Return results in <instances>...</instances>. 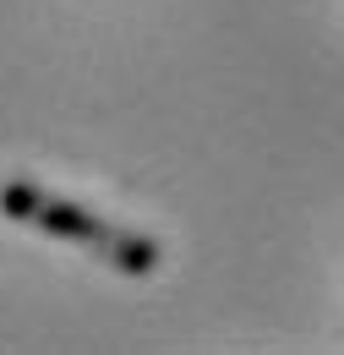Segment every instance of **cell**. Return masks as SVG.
Listing matches in <instances>:
<instances>
[]
</instances>
